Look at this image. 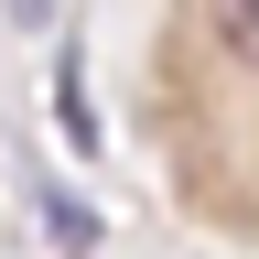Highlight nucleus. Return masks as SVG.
Instances as JSON below:
<instances>
[{
	"mask_svg": "<svg viewBox=\"0 0 259 259\" xmlns=\"http://www.w3.org/2000/svg\"><path fill=\"white\" fill-rule=\"evenodd\" d=\"M54 119H65V141H76V151L108 141V130H97V108H87V76H76V65H54Z\"/></svg>",
	"mask_w": 259,
	"mask_h": 259,
	"instance_id": "nucleus-1",
	"label": "nucleus"
},
{
	"mask_svg": "<svg viewBox=\"0 0 259 259\" xmlns=\"http://www.w3.org/2000/svg\"><path fill=\"white\" fill-rule=\"evenodd\" d=\"M44 227H54V248H65V259H87V248H97V216L76 205V194H44Z\"/></svg>",
	"mask_w": 259,
	"mask_h": 259,
	"instance_id": "nucleus-2",
	"label": "nucleus"
},
{
	"mask_svg": "<svg viewBox=\"0 0 259 259\" xmlns=\"http://www.w3.org/2000/svg\"><path fill=\"white\" fill-rule=\"evenodd\" d=\"M227 44H238V65H259V0H227Z\"/></svg>",
	"mask_w": 259,
	"mask_h": 259,
	"instance_id": "nucleus-3",
	"label": "nucleus"
},
{
	"mask_svg": "<svg viewBox=\"0 0 259 259\" xmlns=\"http://www.w3.org/2000/svg\"><path fill=\"white\" fill-rule=\"evenodd\" d=\"M44 11H54V0H11V22H44Z\"/></svg>",
	"mask_w": 259,
	"mask_h": 259,
	"instance_id": "nucleus-4",
	"label": "nucleus"
}]
</instances>
